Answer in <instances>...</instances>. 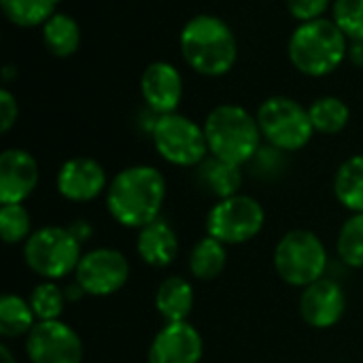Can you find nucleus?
Instances as JSON below:
<instances>
[{
  "label": "nucleus",
  "mask_w": 363,
  "mask_h": 363,
  "mask_svg": "<svg viewBox=\"0 0 363 363\" xmlns=\"http://www.w3.org/2000/svg\"><path fill=\"white\" fill-rule=\"evenodd\" d=\"M166 200V179L153 166L123 168L106 189V208L125 228H145L157 219Z\"/></svg>",
  "instance_id": "f257e3e1"
},
{
  "label": "nucleus",
  "mask_w": 363,
  "mask_h": 363,
  "mask_svg": "<svg viewBox=\"0 0 363 363\" xmlns=\"http://www.w3.org/2000/svg\"><path fill=\"white\" fill-rule=\"evenodd\" d=\"M179 47L187 66L204 77H223L238 60L234 30L221 17L208 13L196 15L183 26Z\"/></svg>",
  "instance_id": "f03ea898"
},
{
  "label": "nucleus",
  "mask_w": 363,
  "mask_h": 363,
  "mask_svg": "<svg viewBox=\"0 0 363 363\" xmlns=\"http://www.w3.org/2000/svg\"><path fill=\"white\" fill-rule=\"evenodd\" d=\"M287 55L294 68L306 77H328L349 55V38L334 19H313L300 23L287 45Z\"/></svg>",
  "instance_id": "7ed1b4c3"
},
{
  "label": "nucleus",
  "mask_w": 363,
  "mask_h": 363,
  "mask_svg": "<svg viewBox=\"0 0 363 363\" xmlns=\"http://www.w3.org/2000/svg\"><path fill=\"white\" fill-rule=\"evenodd\" d=\"M204 134L208 143V153L245 166L262 147V130L257 117L238 104H219L204 119Z\"/></svg>",
  "instance_id": "20e7f679"
},
{
  "label": "nucleus",
  "mask_w": 363,
  "mask_h": 363,
  "mask_svg": "<svg viewBox=\"0 0 363 363\" xmlns=\"http://www.w3.org/2000/svg\"><path fill=\"white\" fill-rule=\"evenodd\" d=\"M255 117L264 140L285 153L304 149L315 134L308 108L289 96L266 98Z\"/></svg>",
  "instance_id": "39448f33"
},
{
  "label": "nucleus",
  "mask_w": 363,
  "mask_h": 363,
  "mask_svg": "<svg viewBox=\"0 0 363 363\" xmlns=\"http://www.w3.org/2000/svg\"><path fill=\"white\" fill-rule=\"evenodd\" d=\"M81 257V242L70 230L60 225H47L32 232L23 247L28 268L49 281L64 279L74 272Z\"/></svg>",
  "instance_id": "423d86ee"
},
{
  "label": "nucleus",
  "mask_w": 363,
  "mask_h": 363,
  "mask_svg": "<svg viewBox=\"0 0 363 363\" xmlns=\"http://www.w3.org/2000/svg\"><path fill=\"white\" fill-rule=\"evenodd\" d=\"M151 138L157 153L172 166L196 168L211 155L204 128L181 113L157 115Z\"/></svg>",
  "instance_id": "0eeeda50"
},
{
  "label": "nucleus",
  "mask_w": 363,
  "mask_h": 363,
  "mask_svg": "<svg viewBox=\"0 0 363 363\" xmlns=\"http://www.w3.org/2000/svg\"><path fill=\"white\" fill-rule=\"evenodd\" d=\"M274 268L287 285L308 287L323 279L328 251L317 234L308 230H291L274 249Z\"/></svg>",
  "instance_id": "6e6552de"
},
{
  "label": "nucleus",
  "mask_w": 363,
  "mask_h": 363,
  "mask_svg": "<svg viewBox=\"0 0 363 363\" xmlns=\"http://www.w3.org/2000/svg\"><path fill=\"white\" fill-rule=\"evenodd\" d=\"M266 221L264 206L245 194H236L223 200L208 211L206 232L223 245H242L255 238Z\"/></svg>",
  "instance_id": "1a4fd4ad"
},
{
  "label": "nucleus",
  "mask_w": 363,
  "mask_h": 363,
  "mask_svg": "<svg viewBox=\"0 0 363 363\" xmlns=\"http://www.w3.org/2000/svg\"><path fill=\"white\" fill-rule=\"evenodd\" d=\"M74 277L85 294L104 298L113 296L125 285L130 277V264L125 255L115 249H91L81 257Z\"/></svg>",
  "instance_id": "9d476101"
},
{
  "label": "nucleus",
  "mask_w": 363,
  "mask_h": 363,
  "mask_svg": "<svg viewBox=\"0 0 363 363\" xmlns=\"http://www.w3.org/2000/svg\"><path fill=\"white\" fill-rule=\"evenodd\" d=\"M26 353L32 363H81L83 342L60 319L38 321L26 336Z\"/></svg>",
  "instance_id": "9b49d317"
},
{
  "label": "nucleus",
  "mask_w": 363,
  "mask_h": 363,
  "mask_svg": "<svg viewBox=\"0 0 363 363\" xmlns=\"http://www.w3.org/2000/svg\"><path fill=\"white\" fill-rule=\"evenodd\" d=\"M183 91V74L170 62H153L140 77V94L153 115L177 113Z\"/></svg>",
  "instance_id": "f8f14e48"
},
{
  "label": "nucleus",
  "mask_w": 363,
  "mask_h": 363,
  "mask_svg": "<svg viewBox=\"0 0 363 363\" xmlns=\"http://www.w3.org/2000/svg\"><path fill=\"white\" fill-rule=\"evenodd\" d=\"M202 353V336L191 323H166L149 347V363H200Z\"/></svg>",
  "instance_id": "ddd939ff"
},
{
  "label": "nucleus",
  "mask_w": 363,
  "mask_h": 363,
  "mask_svg": "<svg viewBox=\"0 0 363 363\" xmlns=\"http://www.w3.org/2000/svg\"><path fill=\"white\" fill-rule=\"evenodd\" d=\"M347 308V298L342 287L332 279H319L317 283L304 287L300 298L302 319L317 330H328L336 325Z\"/></svg>",
  "instance_id": "4468645a"
},
{
  "label": "nucleus",
  "mask_w": 363,
  "mask_h": 363,
  "mask_svg": "<svg viewBox=\"0 0 363 363\" xmlns=\"http://www.w3.org/2000/svg\"><path fill=\"white\" fill-rule=\"evenodd\" d=\"M38 185V164L23 149H6L0 153V202L21 204Z\"/></svg>",
  "instance_id": "2eb2a0df"
},
{
  "label": "nucleus",
  "mask_w": 363,
  "mask_h": 363,
  "mask_svg": "<svg viewBox=\"0 0 363 363\" xmlns=\"http://www.w3.org/2000/svg\"><path fill=\"white\" fill-rule=\"evenodd\" d=\"M106 187V172L102 164L91 157H72L62 164L57 172V191L70 202L96 200Z\"/></svg>",
  "instance_id": "dca6fc26"
},
{
  "label": "nucleus",
  "mask_w": 363,
  "mask_h": 363,
  "mask_svg": "<svg viewBox=\"0 0 363 363\" xmlns=\"http://www.w3.org/2000/svg\"><path fill=\"white\" fill-rule=\"evenodd\" d=\"M136 251L147 266L164 268L170 266L179 255V238L166 221L155 219L149 225L140 228L136 238Z\"/></svg>",
  "instance_id": "f3484780"
},
{
  "label": "nucleus",
  "mask_w": 363,
  "mask_h": 363,
  "mask_svg": "<svg viewBox=\"0 0 363 363\" xmlns=\"http://www.w3.org/2000/svg\"><path fill=\"white\" fill-rule=\"evenodd\" d=\"M196 181L217 200L236 196L242 185L240 166L223 162L215 155H208L200 166H196Z\"/></svg>",
  "instance_id": "a211bd4d"
},
{
  "label": "nucleus",
  "mask_w": 363,
  "mask_h": 363,
  "mask_svg": "<svg viewBox=\"0 0 363 363\" xmlns=\"http://www.w3.org/2000/svg\"><path fill=\"white\" fill-rule=\"evenodd\" d=\"M155 308L166 319V323L187 321L194 308V287L183 277L166 279L155 294Z\"/></svg>",
  "instance_id": "6ab92c4d"
},
{
  "label": "nucleus",
  "mask_w": 363,
  "mask_h": 363,
  "mask_svg": "<svg viewBox=\"0 0 363 363\" xmlns=\"http://www.w3.org/2000/svg\"><path fill=\"white\" fill-rule=\"evenodd\" d=\"M45 49L55 57H70L81 45V28L77 19L68 13H53L43 23Z\"/></svg>",
  "instance_id": "aec40b11"
},
{
  "label": "nucleus",
  "mask_w": 363,
  "mask_h": 363,
  "mask_svg": "<svg viewBox=\"0 0 363 363\" xmlns=\"http://www.w3.org/2000/svg\"><path fill=\"white\" fill-rule=\"evenodd\" d=\"M334 194L349 211L363 213V153L340 164L334 177Z\"/></svg>",
  "instance_id": "412c9836"
},
{
  "label": "nucleus",
  "mask_w": 363,
  "mask_h": 363,
  "mask_svg": "<svg viewBox=\"0 0 363 363\" xmlns=\"http://www.w3.org/2000/svg\"><path fill=\"white\" fill-rule=\"evenodd\" d=\"M228 262L225 245L219 242L213 236H206L196 242V247L189 253V270L200 281H213L217 279Z\"/></svg>",
  "instance_id": "4be33fe9"
},
{
  "label": "nucleus",
  "mask_w": 363,
  "mask_h": 363,
  "mask_svg": "<svg viewBox=\"0 0 363 363\" xmlns=\"http://www.w3.org/2000/svg\"><path fill=\"white\" fill-rule=\"evenodd\" d=\"M308 115L315 132L332 136L347 128L351 119V108L338 96H321L308 106Z\"/></svg>",
  "instance_id": "5701e85b"
},
{
  "label": "nucleus",
  "mask_w": 363,
  "mask_h": 363,
  "mask_svg": "<svg viewBox=\"0 0 363 363\" xmlns=\"http://www.w3.org/2000/svg\"><path fill=\"white\" fill-rule=\"evenodd\" d=\"M36 315L30 306L28 300L15 296V294H4L0 300V334L4 338H19L28 336L30 330L36 325L34 323Z\"/></svg>",
  "instance_id": "b1692460"
},
{
  "label": "nucleus",
  "mask_w": 363,
  "mask_h": 363,
  "mask_svg": "<svg viewBox=\"0 0 363 363\" xmlns=\"http://www.w3.org/2000/svg\"><path fill=\"white\" fill-rule=\"evenodd\" d=\"M60 0H0L4 17L19 28L43 26L53 13Z\"/></svg>",
  "instance_id": "393cba45"
},
{
  "label": "nucleus",
  "mask_w": 363,
  "mask_h": 363,
  "mask_svg": "<svg viewBox=\"0 0 363 363\" xmlns=\"http://www.w3.org/2000/svg\"><path fill=\"white\" fill-rule=\"evenodd\" d=\"M338 257L351 268H363V213H353L338 234Z\"/></svg>",
  "instance_id": "a878e982"
},
{
  "label": "nucleus",
  "mask_w": 363,
  "mask_h": 363,
  "mask_svg": "<svg viewBox=\"0 0 363 363\" xmlns=\"http://www.w3.org/2000/svg\"><path fill=\"white\" fill-rule=\"evenodd\" d=\"M28 302L38 321H57L66 304V294L51 281H45L32 289Z\"/></svg>",
  "instance_id": "bb28decb"
},
{
  "label": "nucleus",
  "mask_w": 363,
  "mask_h": 363,
  "mask_svg": "<svg viewBox=\"0 0 363 363\" xmlns=\"http://www.w3.org/2000/svg\"><path fill=\"white\" fill-rule=\"evenodd\" d=\"M30 228H32L30 213L23 208V204H2L0 234H2V240L6 245H17L23 238L28 240L32 236Z\"/></svg>",
  "instance_id": "cd10ccee"
},
{
  "label": "nucleus",
  "mask_w": 363,
  "mask_h": 363,
  "mask_svg": "<svg viewBox=\"0 0 363 363\" xmlns=\"http://www.w3.org/2000/svg\"><path fill=\"white\" fill-rule=\"evenodd\" d=\"M332 19L349 40H363V0H334Z\"/></svg>",
  "instance_id": "c85d7f7f"
},
{
  "label": "nucleus",
  "mask_w": 363,
  "mask_h": 363,
  "mask_svg": "<svg viewBox=\"0 0 363 363\" xmlns=\"http://www.w3.org/2000/svg\"><path fill=\"white\" fill-rule=\"evenodd\" d=\"M283 153L281 149L268 145V147H259V151L253 155V160L249 162L253 172H262L266 177H272L279 172V168L283 166Z\"/></svg>",
  "instance_id": "c756f323"
},
{
  "label": "nucleus",
  "mask_w": 363,
  "mask_h": 363,
  "mask_svg": "<svg viewBox=\"0 0 363 363\" xmlns=\"http://www.w3.org/2000/svg\"><path fill=\"white\" fill-rule=\"evenodd\" d=\"M330 4H334L332 0H287V9L289 13L300 21H313V19H321L323 13L330 9Z\"/></svg>",
  "instance_id": "7c9ffc66"
},
{
  "label": "nucleus",
  "mask_w": 363,
  "mask_h": 363,
  "mask_svg": "<svg viewBox=\"0 0 363 363\" xmlns=\"http://www.w3.org/2000/svg\"><path fill=\"white\" fill-rule=\"evenodd\" d=\"M19 117L17 98L9 89H0V132L6 134Z\"/></svg>",
  "instance_id": "2f4dec72"
},
{
  "label": "nucleus",
  "mask_w": 363,
  "mask_h": 363,
  "mask_svg": "<svg viewBox=\"0 0 363 363\" xmlns=\"http://www.w3.org/2000/svg\"><path fill=\"white\" fill-rule=\"evenodd\" d=\"M347 60H351L355 66H363V40H349Z\"/></svg>",
  "instance_id": "473e14b6"
},
{
  "label": "nucleus",
  "mask_w": 363,
  "mask_h": 363,
  "mask_svg": "<svg viewBox=\"0 0 363 363\" xmlns=\"http://www.w3.org/2000/svg\"><path fill=\"white\" fill-rule=\"evenodd\" d=\"M68 230L77 236L79 242H83V238H89V234H91V230H89V225H87L85 221H79V223H74V225L68 228Z\"/></svg>",
  "instance_id": "72a5a7b5"
},
{
  "label": "nucleus",
  "mask_w": 363,
  "mask_h": 363,
  "mask_svg": "<svg viewBox=\"0 0 363 363\" xmlns=\"http://www.w3.org/2000/svg\"><path fill=\"white\" fill-rule=\"evenodd\" d=\"M0 351H2V362H4V363H15L13 355H11V351H9V347H2Z\"/></svg>",
  "instance_id": "f704fd0d"
}]
</instances>
